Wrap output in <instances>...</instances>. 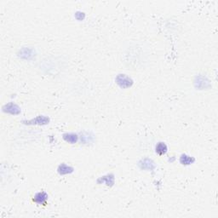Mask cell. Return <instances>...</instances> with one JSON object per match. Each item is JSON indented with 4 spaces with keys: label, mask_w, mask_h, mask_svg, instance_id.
Listing matches in <instances>:
<instances>
[{
    "label": "cell",
    "mask_w": 218,
    "mask_h": 218,
    "mask_svg": "<svg viewBox=\"0 0 218 218\" xmlns=\"http://www.w3.org/2000/svg\"><path fill=\"white\" fill-rule=\"evenodd\" d=\"M47 198H48V195L44 192H42V193H38L34 196L33 201L37 204H39V205H44V204H46Z\"/></svg>",
    "instance_id": "1"
},
{
    "label": "cell",
    "mask_w": 218,
    "mask_h": 218,
    "mask_svg": "<svg viewBox=\"0 0 218 218\" xmlns=\"http://www.w3.org/2000/svg\"><path fill=\"white\" fill-rule=\"evenodd\" d=\"M167 152V146L164 142H159L158 145L156 146V153L158 155H163L166 154Z\"/></svg>",
    "instance_id": "2"
},
{
    "label": "cell",
    "mask_w": 218,
    "mask_h": 218,
    "mask_svg": "<svg viewBox=\"0 0 218 218\" xmlns=\"http://www.w3.org/2000/svg\"><path fill=\"white\" fill-rule=\"evenodd\" d=\"M140 165H141V168H142V169L153 170V169L154 168V163H153L151 160L147 159V158L144 159V160L142 161V164H140Z\"/></svg>",
    "instance_id": "3"
},
{
    "label": "cell",
    "mask_w": 218,
    "mask_h": 218,
    "mask_svg": "<svg viewBox=\"0 0 218 218\" xmlns=\"http://www.w3.org/2000/svg\"><path fill=\"white\" fill-rule=\"evenodd\" d=\"M64 139L67 142L75 143L77 142V140H78V136L76 135H73V134H67V135H64Z\"/></svg>",
    "instance_id": "4"
},
{
    "label": "cell",
    "mask_w": 218,
    "mask_h": 218,
    "mask_svg": "<svg viewBox=\"0 0 218 218\" xmlns=\"http://www.w3.org/2000/svg\"><path fill=\"white\" fill-rule=\"evenodd\" d=\"M69 170H73V169L70 168V167H68L67 165H62L61 166L59 167V172L61 174H62V175L71 172V171H69Z\"/></svg>",
    "instance_id": "5"
},
{
    "label": "cell",
    "mask_w": 218,
    "mask_h": 218,
    "mask_svg": "<svg viewBox=\"0 0 218 218\" xmlns=\"http://www.w3.org/2000/svg\"><path fill=\"white\" fill-rule=\"evenodd\" d=\"M181 162L183 164V165H189L192 163V159L190 157L186 155H182L181 157Z\"/></svg>",
    "instance_id": "6"
}]
</instances>
